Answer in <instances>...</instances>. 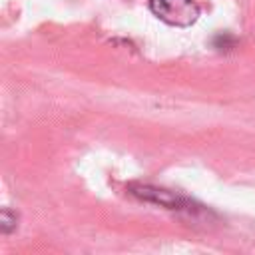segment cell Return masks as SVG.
Here are the masks:
<instances>
[{
  "label": "cell",
  "mask_w": 255,
  "mask_h": 255,
  "mask_svg": "<svg viewBox=\"0 0 255 255\" xmlns=\"http://www.w3.org/2000/svg\"><path fill=\"white\" fill-rule=\"evenodd\" d=\"M149 10L161 22L177 28H187L199 18V6L195 0H149Z\"/></svg>",
  "instance_id": "6da1fadb"
},
{
  "label": "cell",
  "mask_w": 255,
  "mask_h": 255,
  "mask_svg": "<svg viewBox=\"0 0 255 255\" xmlns=\"http://www.w3.org/2000/svg\"><path fill=\"white\" fill-rule=\"evenodd\" d=\"M128 189L133 197L147 201V203L161 205L165 209H177V211H193L195 209L191 199H187L185 195H181L177 191L165 189V187H155V185H147V183H131Z\"/></svg>",
  "instance_id": "7a4b0ae2"
},
{
  "label": "cell",
  "mask_w": 255,
  "mask_h": 255,
  "mask_svg": "<svg viewBox=\"0 0 255 255\" xmlns=\"http://www.w3.org/2000/svg\"><path fill=\"white\" fill-rule=\"evenodd\" d=\"M16 221H18V215L14 211H10L8 207H4L2 209V215H0V229H2V233L4 235L12 233L16 229V225H18Z\"/></svg>",
  "instance_id": "3957f363"
}]
</instances>
